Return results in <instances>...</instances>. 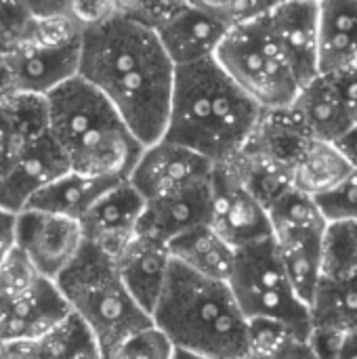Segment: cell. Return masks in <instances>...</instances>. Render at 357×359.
Instances as JSON below:
<instances>
[{"instance_id": "cell-1", "label": "cell", "mask_w": 357, "mask_h": 359, "mask_svg": "<svg viewBox=\"0 0 357 359\" xmlns=\"http://www.w3.org/2000/svg\"><path fill=\"white\" fill-rule=\"evenodd\" d=\"M177 65L151 23L133 13L82 29L78 76L93 84L147 147L164 139Z\"/></svg>"}, {"instance_id": "cell-2", "label": "cell", "mask_w": 357, "mask_h": 359, "mask_svg": "<svg viewBox=\"0 0 357 359\" xmlns=\"http://www.w3.org/2000/svg\"><path fill=\"white\" fill-rule=\"evenodd\" d=\"M265 114L213 57L177 67L164 139L219 166L250 145Z\"/></svg>"}, {"instance_id": "cell-3", "label": "cell", "mask_w": 357, "mask_h": 359, "mask_svg": "<svg viewBox=\"0 0 357 359\" xmlns=\"http://www.w3.org/2000/svg\"><path fill=\"white\" fill-rule=\"evenodd\" d=\"M46 103L48 133L72 170L128 179L145 145L105 95L76 76L46 95Z\"/></svg>"}, {"instance_id": "cell-4", "label": "cell", "mask_w": 357, "mask_h": 359, "mask_svg": "<svg viewBox=\"0 0 357 359\" xmlns=\"http://www.w3.org/2000/svg\"><path fill=\"white\" fill-rule=\"evenodd\" d=\"M151 322L175 349L213 359L248 355V318L231 286L208 280L175 261Z\"/></svg>"}, {"instance_id": "cell-5", "label": "cell", "mask_w": 357, "mask_h": 359, "mask_svg": "<svg viewBox=\"0 0 357 359\" xmlns=\"http://www.w3.org/2000/svg\"><path fill=\"white\" fill-rule=\"evenodd\" d=\"M55 284L72 313L95 339L103 359H109L128 339L154 326L149 313L128 292L116 261L90 244H84Z\"/></svg>"}, {"instance_id": "cell-6", "label": "cell", "mask_w": 357, "mask_h": 359, "mask_svg": "<svg viewBox=\"0 0 357 359\" xmlns=\"http://www.w3.org/2000/svg\"><path fill=\"white\" fill-rule=\"evenodd\" d=\"M215 59L267 114L288 111L301 93L267 17L231 25Z\"/></svg>"}, {"instance_id": "cell-7", "label": "cell", "mask_w": 357, "mask_h": 359, "mask_svg": "<svg viewBox=\"0 0 357 359\" xmlns=\"http://www.w3.org/2000/svg\"><path fill=\"white\" fill-rule=\"evenodd\" d=\"M82 27L72 17L36 19L0 61L13 93L46 97L80 72Z\"/></svg>"}, {"instance_id": "cell-8", "label": "cell", "mask_w": 357, "mask_h": 359, "mask_svg": "<svg viewBox=\"0 0 357 359\" xmlns=\"http://www.w3.org/2000/svg\"><path fill=\"white\" fill-rule=\"evenodd\" d=\"M229 286L248 320H278L309 339V307L295 292L276 240L238 250Z\"/></svg>"}, {"instance_id": "cell-9", "label": "cell", "mask_w": 357, "mask_h": 359, "mask_svg": "<svg viewBox=\"0 0 357 359\" xmlns=\"http://www.w3.org/2000/svg\"><path fill=\"white\" fill-rule=\"evenodd\" d=\"M208 225L236 250L274 240L267 208L244 187L227 164H219L213 175Z\"/></svg>"}, {"instance_id": "cell-10", "label": "cell", "mask_w": 357, "mask_h": 359, "mask_svg": "<svg viewBox=\"0 0 357 359\" xmlns=\"http://www.w3.org/2000/svg\"><path fill=\"white\" fill-rule=\"evenodd\" d=\"M215 168L217 164L198 151L160 139L143 149L137 166L128 175V181L145 202H149L210 183Z\"/></svg>"}, {"instance_id": "cell-11", "label": "cell", "mask_w": 357, "mask_h": 359, "mask_svg": "<svg viewBox=\"0 0 357 359\" xmlns=\"http://www.w3.org/2000/svg\"><path fill=\"white\" fill-rule=\"evenodd\" d=\"M84 244L80 221L40 210H21L17 215V248L46 280L57 282Z\"/></svg>"}, {"instance_id": "cell-12", "label": "cell", "mask_w": 357, "mask_h": 359, "mask_svg": "<svg viewBox=\"0 0 357 359\" xmlns=\"http://www.w3.org/2000/svg\"><path fill=\"white\" fill-rule=\"evenodd\" d=\"M145 204L128 179L118 181L80 219L84 242L116 259L139 236Z\"/></svg>"}, {"instance_id": "cell-13", "label": "cell", "mask_w": 357, "mask_h": 359, "mask_svg": "<svg viewBox=\"0 0 357 359\" xmlns=\"http://www.w3.org/2000/svg\"><path fill=\"white\" fill-rule=\"evenodd\" d=\"M154 27L177 67L213 59L231 29L223 17L189 0L160 19Z\"/></svg>"}, {"instance_id": "cell-14", "label": "cell", "mask_w": 357, "mask_h": 359, "mask_svg": "<svg viewBox=\"0 0 357 359\" xmlns=\"http://www.w3.org/2000/svg\"><path fill=\"white\" fill-rule=\"evenodd\" d=\"M267 21L299 86L303 88L320 78V4L316 0H284L267 15Z\"/></svg>"}, {"instance_id": "cell-15", "label": "cell", "mask_w": 357, "mask_h": 359, "mask_svg": "<svg viewBox=\"0 0 357 359\" xmlns=\"http://www.w3.org/2000/svg\"><path fill=\"white\" fill-rule=\"evenodd\" d=\"M72 316L59 286L53 280H44L21 299L0 301V345L40 343Z\"/></svg>"}, {"instance_id": "cell-16", "label": "cell", "mask_w": 357, "mask_h": 359, "mask_svg": "<svg viewBox=\"0 0 357 359\" xmlns=\"http://www.w3.org/2000/svg\"><path fill=\"white\" fill-rule=\"evenodd\" d=\"M69 170L61 147L50 133L44 135L0 175V206L19 215L38 191Z\"/></svg>"}, {"instance_id": "cell-17", "label": "cell", "mask_w": 357, "mask_h": 359, "mask_svg": "<svg viewBox=\"0 0 357 359\" xmlns=\"http://www.w3.org/2000/svg\"><path fill=\"white\" fill-rule=\"evenodd\" d=\"M114 261L128 292L151 318L173 267L168 246L147 236H137Z\"/></svg>"}, {"instance_id": "cell-18", "label": "cell", "mask_w": 357, "mask_h": 359, "mask_svg": "<svg viewBox=\"0 0 357 359\" xmlns=\"http://www.w3.org/2000/svg\"><path fill=\"white\" fill-rule=\"evenodd\" d=\"M213 183V181H210ZM210 183L149 200L139 225V236L170 244L179 236L210 223Z\"/></svg>"}, {"instance_id": "cell-19", "label": "cell", "mask_w": 357, "mask_h": 359, "mask_svg": "<svg viewBox=\"0 0 357 359\" xmlns=\"http://www.w3.org/2000/svg\"><path fill=\"white\" fill-rule=\"evenodd\" d=\"M48 135L46 97L13 93L0 105V175Z\"/></svg>"}, {"instance_id": "cell-20", "label": "cell", "mask_w": 357, "mask_h": 359, "mask_svg": "<svg viewBox=\"0 0 357 359\" xmlns=\"http://www.w3.org/2000/svg\"><path fill=\"white\" fill-rule=\"evenodd\" d=\"M288 111L311 139L328 143H335L353 126L339 93L324 74L301 88L295 105Z\"/></svg>"}, {"instance_id": "cell-21", "label": "cell", "mask_w": 357, "mask_h": 359, "mask_svg": "<svg viewBox=\"0 0 357 359\" xmlns=\"http://www.w3.org/2000/svg\"><path fill=\"white\" fill-rule=\"evenodd\" d=\"M320 72L335 74L357 59V0H320Z\"/></svg>"}, {"instance_id": "cell-22", "label": "cell", "mask_w": 357, "mask_h": 359, "mask_svg": "<svg viewBox=\"0 0 357 359\" xmlns=\"http://www.w3.org/2000/svg\"><path fill=\"white\" fill-rule=\"evenodd\" d=\"M118 181L122 179L93 177L69 170L50 185H46L42 191H38L23 210H40L80 221L95 206V202L105 191H109Z\"/></svg>"}, {"instance_id": "cell-23", "label": "cell", "mask_w": 357, "mask_h": 359, "mask_svg": "<svg viewBox=\"0 0 357 359\" xmlns=\"http://www.w3.org/2000/svg\"><path fill=\"white\" fill-rule=\"evenodd\" d=\"M170 259L208 280L227 282L236 267L238 250L210 225H200L168 244Z\"/></svg>"}, {"instance_id": "cell-24", "label": "cell", "mask_w": 357, "mask_h": 359, "mask_svg": "<svg viewBox=\"0 0 357 359\" xmlns=\"http://www.w3.org/2000/svg\"><path fill=\"white\" fill-rule=\"evenodd\" d=\"M351 170L335 143L309 139L292 164V187L320 198L343 183Z\"/></svg>"}, {"instance_id": "cell-25", "label": "cell", "mask_w": 357, "mask_h": 359, "mask_svg": "<svg viewBox=\"0 0 357 359\" xmlns=\"http://www.w3.org/2000/svg\"><path fill=\"white\" fill-rule=\"evenodd\" d=\"M267 212L276 242L322 236L328 225L318 200L297 187H290L282 198H278Z\"/></svg>"}, {"instance_id": "cell-26", "label": "cell", "mask_w": 357, "mask_h": 359, "mask_svg": "<svg viewBox=\"0 0 357 359\" xmlns=\"http://www.w3.org/2000/svg\"><path fill=\"white\" fill-rule=\"evenodd\" d=\"M322 236L276 242L286 276L295 292L307 307H311L322 284Z\"/></svg>"}, {"instance_id": "cell-27", "label": "cell", "mask_w": 357, "mask_h": 359, "mask_svg": "<svg viewBox=\"0 0 357 359\" xmlns=\"http://www.w3.org/2000/svg\"><path fill=\"white\" fill-rule=\"evenodd\" d=\"M309 313L311 326L357 332V273L339 282H322Z\"/></svg>"}, {"instance_id": "cell-28", "label": "cell", "mask_w": 357, "mask_h": 359, "mask_svg": "<svg viewBox=\"0 0 357 359\" xmlns=\"http://www.w3.org/2000/svg\"><path fill=\"white\" fill-rule=\"evenodd\" d=\"M357 273V221H332L322 236V282Z\"/></svg>"}, {"instance_id": "cell-29", "label": "cell", "mask_w": 357, "mask_h": 359, "mask_svg": "<svg viewBox=\"0 0 357 359\" xmlns=\"http://www.w3.org/2000/svg\"><path fill=\"white\" fill-rule=\"evenodd\" d=\"M46 278L34 267V263L15 248L0 263V301H15L34 292Z\"/></svg>"}, {"instance_id": "cell-30", "label": "cell", "mask_w": 357, "mask_h": 359, "mask_svg": "<svg viewBox=\"0 0 357 359\" xmlns=\"http://www.w3.org/2000/svg\"><path fill=\"white\" fill-rule=\"evenodd\" d=\"M175 345L156 326L128 339L109 359H173Z\"/></svg>"}, {"instance_id": "cell-31", "label": "cell", "mask_w": 357, "mask_h": 359, "mask_svg": "<svg viewBox=\"0 0 357 359\" xmlns=\"http://www.w3.org/2000/svg\"><path fill=\"white\" fill-rule=\"evenodd\" d=\"M326 221H357V170H351L332 191L316 198Z\"/></svg>"}, {"instance_id": "cell-32", "label": "cell", "mask_w": 357, "mask_h": 359, "mask_svg": "<svg viewBox=\"0 0 357 359\" xmlns=\"http://www.w3.org/2000/svg\"><path fill=\"white\" fill-rule=\"evenodd\" d=\"M36 21L23 0H0V48L15 44Z\"/></svg>"}, {"instance_id": "cell-33", "label": "cell", "mask_w": 357, "mask_h": 359, "mask_svg": "<svg viewBox=\"0 0 357 359\" xmlns=\"http://www.w3.org/2000/svg\"><path fill=\"white\" fill-rule=\"evenodd\" d=\"M120 13L118 0H72L69 17L84 29Z\"/></svg>"}, {"instance_id": "cell-34", "label": "cell", "mask_w": 357, "mask_h": 359, "mask_svg": "<svg viewBox=\"0 0 357 359\" xmlns=\"http://www.w3.org/2000/svg\"><path fill=\"white\" fill-rule=\"evenodd\" d=\"M332 82L335 90L339 93L351 122L357 124V65H349L335 74H324Z\"/></svg>"}, {"instance_id": "cell-35", "label": "cell", "mask_w": 357, "mask_h": 359, "mask_svg": "<svg viewBox=\"0 0 357 359\" xmlns=\"http://www.w3.org/2000/svg\"><path fill=\"white\" fill-rule=\"evenodd\" d=\"M244 359H318L309 341L303 337H295L290 341H286L284 345L265 351V353H248Z\"/></svg>"}, {"instance_id": "cell-36", "label": "cell", "mask_w": 357, "mask_h": 359, "mask_svg": "<svg viewBox=\"0 0 357 359\" xmlns=\"http://www.w3.org/2000/svg\"><path fill=\"white\" fill-rule=\"evenodd\" d=\"M17 248V212L0 206V263Z\"/></svg>"}, {"instance_id": "cell-37", "label": "cell", "mask_w": 357, "mask_h": 359, "mask_svg": "<svg viewBox=\"0 0 357 359\" xmlns=\"http://www.w3.org/2000/svg\"><path fill=\"white\" fill-rule=\"evenodd\" d=\"M23 2L36 19L69 17V2L72 0H23Z\"/></svg>"}, {"instance_id": "cell-38", "label": "cell", "mask_w": 357, "mask_h": 359, "mask_svg": "<svg viewBox=\"0 0 357 359\" xmlns=\"http://www.w3.org/2000/svg\"><path fill=\"white\" fill-rule=\"evenodd\" d=\"M337 149L341 151V156L347 160V164L357 170V124H353L345 135H341L337 141H335Z\"/></svg>"}, {"instance_id": "cell-39", "label": "cell", "mask_w": 357, "mask_h": 359, "mask_svg": "<svg viewBox=\"0 0 357 359\" xmlns=\"http://www.w3.org/2000/svg\"><path fill=\"white\" fill-rule=\"evenodd\" d=\"M335 359H357V332H347Z\"/></svg>"}, {"instance_id": "cell-40", "label": "cell", "mask_w": 357, "mask_h": 359, "mask_svg": "<svg viewBox=\"0 0 357 359\" xmlns=\"http://www.w3.org/2000/svg\"><path fill=\"white\" fill-rule=\"evenodd\" d=\"M11 95H13V86H11V82H8L6 69H4V65H2V61H0V105H2Z\"/></svg>"}, {"instance_id": "cell-41", "label": "cell", "mask_w": 357, "mask_h": 359, "mask_svg": "<svg viewBox=\"0 0 357 359\" xmlns=\"http://www.w3.org/2000/svg\"><path fill=\"white\" fill-rule=\"evenodd\" d=\"M173 359H213L206 358V355H200V353H191V351H183V349H175V355Z\"/></svg>"}, {"instance_id": "cell-42", "label": "cell", "mask_w": 357, "mask_h": 359, "mask_svg": "<svg viewBox=\"0 0 357 359\" xmlns=\"http://www.w3.org/2000/svg\"><path fill=\"white\" fill-rule=\"evenodd\" d=\"M189 2H194V4H200V6H204V8H208V11H213L221 0H189Z\"/></svg>"}, {"instance_id": "cell-43", "label": "cell", "mask_w": 357, "mask_h": 359, "mask_svg": "<svg viewBox=\"0 0 357 359\" xmlns=\"http://www.w3.org/2000/svg\"><path fill=\"white\" fill-rule=\"evenodd\" d=\"M0 55H2V48H0Z\"/></svg>"}, {"instance_id": "cell-44", "label": "cell", "mask_w": 357, "mask_h": 359, "mask_svg": "<svg viewBox=\"0 0 357 359\" xmlns=\"http://www.w3.org/2000/svg\"><path fill=\"white\" fill-rule=\"evenodd\" d=\"M356 65H357V59H356Z\"/></svg>"}, {"instance_id": "cell-45", "label": "cell", "mask_w": 357, "mask_h": 359, "mask_svg": "<svg viewBox=\"0 0 357 359\" xmlns=\"http://www.w3.org/2000/svg\"><path fill=\"white\" fill-rule=\"evenodd\" d=\"M316 2H320V0H316Z\"/></svg>"}]
</instances>
